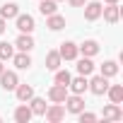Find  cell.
Returning <instances> with one entry per match:
<instances>
[{"label":"cell","instance_id":"6da1fadb","mask_svg":"<svg viewBox=\"0 0 123 123\" xmlns=\"http://www.w3.org/2000/svg\"><path fill=\"white\" fill-rule=\"evenodd\" d=\"M87 89H89L94 97L106 94V89H109V77H104V75H94L92 80H87Z\"/></svg>","mask_w":123,"mask_h":123},{"label":"cell","instance_id":"7a4b0ae2","mask_svg":"<svg viewBox=\"0 0 123 123\" xmlns=\"http://www.w3.org/2000/svg\"><path fill=\"white\" fill-rule=\"evenodd\" d=\"M63 104H65V111H68V113H75V116H77V113L85 109V97H82V94H68Z\"/></svg>","mask_w":123,"mask_h":123},{"label":"cell","instance_id":"3957f363","mask_svg":"<svg viewBox=\"0 0 123 123\" xmlns=\"http://www.w3.org/2000/svg\"><path fill=\"white\" fill-rule=\"evenodd\" d=\"M43 118H46L48 123H58V121H63V118H65V106H63V104H51V106H46Z\"/></svg>","mask_w":123,"mask_h":123},{"label":"cell","instance_id":"277c9868","mask_svg":"<svg viewBox=\"0 0 123 123\" xmlns=\"http://www.w3.org/2000/svg\"><path fill=\"white\" fill-rule=\"evenodd\" d=\"M19 85V77L15 70H3L0 73V87H3L5 92H15V87Z\"/></svg>","mask_w":123,"mask_h":123},{"label":"cell","instance_id":"5b68a950","mask_svg":"<svg viewBox=\"0 0 123 123\" xmlns=\"http://www.w3.org/2000/svg\"><path fill=\"white\" fill-rule=\"evenodd\" d=\"M82 7H85V19H87V22H97V19L101 17V7H104V5L97 3V0H94V3H89V0H87Z\"/></svg>","mask_w":123,"mask_h":123},{"label":"cell","instance_id":"8992f818","mask_svg":"<svg viewBox=\"0 0 123 123\" xmlns=\"http://www.w3.org/2000/svg\"><path fill=\"white\" fill-rule=\"evenodd\" d=\"M15 24H17V29H19L22 34H31L34 27H36V24H34V17H31V15H22V12L15 17Z\"/></svg>","mask_w":123,"mask_h":123},{"label":"cell","instance_id":"52a82bcc","mask_svg":"<svg viewBox=\"0 0 123 123\" xmlns=\"http://www.w3.org/2000/svg\"><path fill=\"white\" fill-rule=\"evenodd\" d=\"M58 53H60V58H63V60H75V58L80 55L77 43H73V41H63V43H60V48H58Z\"/></svg>","mask_w":123,"mask_h":123},{"label":"cell","instance_id":"ba28073f","mask_svg":"<svg viewBox=\"0 0 123 123\" xmlns=\"http://www.w3.org/2000/svg\"><path fill=\"white\" fill-rule=\"evenodd\" d=\"M65 97H68V87H65V85H53V87L48 89V99H51L53 104H63Z\"/></svg>","mask_w":123,"mask_h":123},{"label":"cell","instance_id":"9c48e42d","mask_svg":"<svg viewBox=\"0 0 123 123\" xmlns=\"http://www.w3.org/2000/svg\"><path fill=\"white\" fill-rule=\"evenodd\" d=\"M101 15H104V19H106L109 24H116V22L121 19V7H118V3H113V5H106V7H101Z\"/></svg>","mask_w":123,"mask_h":123},{"label":"cell","instance_id":"30bf717a","mask_svg":"<svg viewBox=\"0 0 123 123\" xmlns=\"http://www.w3.org/2000/svg\"><path fill=\"white\" fill-rule=\"evenodd\" d=\"M68 89H70L73 94H85V92H87V77H85V75L70 77V82H68Z\"/></svg>","mask_w":123,"mask_h":123},{"label":"cell","instance_id":"8fae6325","mask_svg":"<svg viewBox=\"0 0 123 123\" xmlns=\"http://www.w3.org/2000/svg\"><path fill=\"white\" fill-rule=\"evenodd\" d=\"M77 51H80L82 55H87V58H94V55L99 53V41H94V39H87L85 43H80V46H77Z\"/></svg>","mask_w":123,"mask_h":123},{"label":"cell","instance_id":"7c38bea8","mask_svg":"<svg viewBox=\"0 0 123 123\" xmlns=\"http://www.w3.org/2000/svg\"><path fill=\"white\" fill-rule=\"evenodd\" d=\"M101 116H104L106 121H121V118H123L121 104H106V106H104V111H101Z\"/></svg>","mask_w":123,"mask_h":123},{"label":"cell","instance_id":"4fadbf2b","mask_svg":"<svg viewBox=\"0 0 123 123\" xmlns=\"http://www.w3.org/2000/svg\"><path fill=\"white\" fill-rule=\"evenodd\" d=\"M34 46H36V43H34L31 34H19V36H17V41H15V48H17V51H24V53H29Z\"/></svg>","mask_w":123,"mask_h":123},{"label":"cell","instance_id":"5bb4252c","mask_svg":"<svg viewBox=\"0 0 123 123\" xmlns=\"http://www.w3.org/2000/svg\"><path fill=\"white\" fill-rule=\"evenodd\" d=\"M31 116H34V113H31L29 104H24V101L15 109V121H17V123H29V121H31Z\"/></svg>","mask_w":123,"mask_h":123},{"label":"cell","instance_id":"9a60e30c","mask_svg":"<svg viewBox=\"0 0 123 123\" xmlns=\"http://www.w3.org/2000/svg\"><path fill=\"white\" fill-rule=\"evenodd\" d=\"M46 27H48L51 31H60V29L65 27V17H63V15H58V12H53V15L46 17Z\"/></svg>","mask_w":123,"mask_h":123},{"label":"cell","instance_id":"2e32d148","mask_svg":"<svg viewBox=\"0 0 123 123\" xmlns=\"http://www.w3.org/2000/svg\"><path fill=\"white\" fill-rule=\"evenodd\" d=\"M12 63H15V68H17V70H27V68H31V58H29V53L19 51V53H15V55H12Z\"/></svg>","mask_w":123,"mask_h":123},{"label":"cell","instance_id":"e0dca14e","mask_svg":"<svg viewBox=\"0 0 123 123\" xmlns=\"http://www.w3.org/2000/svg\"><path fill=\"white\" fill-rule=\"evenodd\" d=\"M15 97L27 104V101L34 97V87H31V85H17V87H15Z\"/></svg>","mask_w":123,"mask_h":123},{"label":"cell","instance_id":"ac0fdd59","mask_svg":"<svg viewBox=\"0 0 123 123\" xmlns=\"http://www.w3.org/2000/svg\"><path fill=\"white\" fill-rule=\"evenodd\" d=\"M75 60H77V58H75ZM77 73H80V75H85V77L94 73V63H92V58H87V55H82V58L77 60Z\"/></svg>","mask_w":123,"mask_h":123},{"label":"cell","instance_id":"d6986e66","mask_svg":"<svg viewBox=\"0 0 123 123\" xmlns=\"http://www.w3.org/2000/svg\"><path fill=\"white\" fill-rule=\"evenodd\" d=\"M19 15V5L17 3H5L3 7H0V17L3 19H15Z\"/></svg>","mask_w":123,"mask_h":123},{"label":"cell","instance_id":"ffe728a7","mask_svg":"<svg viewBox=\"0 0 123 123\" xmlns=\"http://www.w3.org/2000/svg\"><path fill=\"white\" fill-rule=\"evenodd\" d=\"M27 104H29V109H31L34 116H43V111H46V106H48L46 99H39V97H31Z\"/></svg>","mask_w":123,"mask_h":123},{"label":"cell","instance_id":"44dd1931","mask_svg":"<svg viewBox=\"0 0 123 123\" xmlns=\"http://www.w3.org/2000/svg\"><path fill=\"white\" fill-rule=\"evenodd\" d=\"M60 63H63V58H60L58 51H48V53H46V68H48V70L55 73V70L60 68Z\"/></svg>","mask_w":123,"mask_h":123},{"label":"cell","instance_id":"7402d4cb","mask_svg":"<svg viewBox=\"0 0 123 123\" xmlns=\"http://www.w3.org/2000/svg\"><path fill=\"white\" fill-rule=\"evenodd\" d=\"M106 94H109L111 104H123V87H121V85H109Z\"/></svg>","mask_w":123,"mask_h":123},{"label":"cell","instance_id":"603a6c76","mask_svg":"<svg viewBox=\"0 0 123 123\" xmlns=\"http://www.w3.org/2000/svg\"><path fill=\"white\" fill-rule=\"evenodd\" d=\"M39 12L43 17H48V15L58 12V3H55V0H39Z\"/></svg>","mask_w":123,"mask_h":123},{"label":"cell","instance_id":"cb8c5ba5","mask_svg":"<svg viewBox=\"0 0 123 123\" xmlns=\"http://www.w3.org/2000/svg\"><path fill=\"white\" fill-rule=\"evenodd\" d=\"M99 75H104V77H116L118 75V63H116V60H104V65H101V73Z\"/></svg>","mask_w":123,"mask_h":123},{"label":"cell","instance_id":"d4e9b609","mask_svg":"<svg viewBox=\"0 0 123 123\" xmlns=\"http://www.w3.org/2000/svg\"><path fill=\"white\" fill-rule=\"evenodd\" d=\"M12 55H15V46L7 43V41H3V43H0V60H10Z\"/></svg>","mask_w":123,"mask_h":123},{"label":"cell","instance_id":"484cf974","mask_svg":"<svg viewBox=\"0 0 123 123\" xmlns=\"http://www.w3.org/2000/svg\"><path fill=\"white\" fill-rule=\"evenodd\" d=\"M70 77H73V75H70L68 70H60V68L55 70V85H65V87H68V82H70Z\"/></svg>","mask_w":123,"mask_h":123},{"label":"cell","instance_id":"4316f807","mask_svg":"<svg viewBox=\"0 0 123 123\" xmlns=\"http://www.w3.org/2000/svg\"><path fill=\"white\" fill-rule=\"evenodd\" d=\"M77 118H80V123H94L99 116H97V113H92V111H85V109H82V111L77 113Z\"/></svg>","mask_w":123,"mask_h":123},{"label":"cell","instance_id":"83f0119b","mask_svg":"<svg viewBox=\"0 0 123 123\" xmlns=\"http://www.w3.org/2000/svg\"><path fill=\"white\" fill-rule=\"evenodd\" d=\"M68 3H70V5H73V7H82V5H85V3H87V0H68Z\"/></svg>","mask_w":123,"mask_h":123},{"label":"cell","instance_id":"f1b7e54d","mask_svg":"<svg viewBox=\"0 0 123 123\" xmlns=\"http://www.w3.org/2000/svg\"><path fill=\"white\" fill-rule=\"evenodd\" d=\"M5 29H7V19L0 17V34H5Z\"/></svg>","mask_w":123,"mask_h":123},{"label":"cell","instance_id":"f546056e","mask_svg":"<svg viewBox=\"0 0 123 123\" xmlns=\"http://www.w3.org/2000/svg\"><path fill=\"white\" fill-rule=\"evenodd\" d=\"M104 3H106V5H113V3H118V0H104Z\"/></svg>","mask_w":123,"mask_h":123},{"label":"cell","instance_id":"4dcf8cb0","mask_svg":"<svg viewBox=\"0 0 123 123\" xmlns=\"http://www.w3.org/2000/svg\"><path fill=\"white\" fill-rule=\"evenodd\" d=\"M3 70H5V65H3V60H0V73H3Z\"/></svg>","mask_w":123,"mask_h":123},{"label":"cell","instance_id":"1f68e13d","mask_svg":"<svg viewBox=\"0 0 123 123\" xmlns=\"http://www.w3.org/2000/svg\"><path fill=\"white\" fill-rule=\"evenodd\" d=\"M55 3H63V0H55Z\"/></svg>","mask_w":123,"mask_h":123},{"label":"cell","instance_id":"d6a6232c","mask_svg":"<svg viewBox=\"0 0 123 123\" xmlns=\"http://www.w3.org/2000/svg\"><path fill=\"white\" fill-rule=\"evenodd\" d=\"M0 121H3V116H0Z\"/></svg>","mask_w":123,"mask_h":123}]
</instances>
